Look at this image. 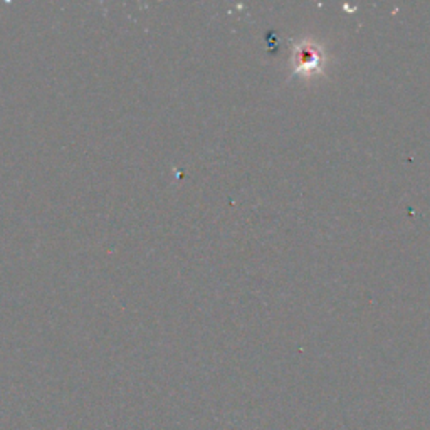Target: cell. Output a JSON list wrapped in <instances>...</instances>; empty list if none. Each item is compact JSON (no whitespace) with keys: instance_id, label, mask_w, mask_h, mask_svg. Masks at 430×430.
<instances>
[{"instance_id":"obj_1","label":"cell","mask_w":430,"mask_h":430,"mask_svg":"<svg viewBox=\"0 0 430 430\" xmlns=\"http://www.w3.org/2000/svg\"><path fill=\"white\" fill-rule=\"evenodd\" d=\"M294 59H296V71H315L318 69L319 63H321V51L311 43L299 44L294 52Z\"/></svg>"}]
</instances>
